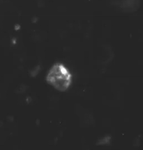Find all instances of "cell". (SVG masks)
<instances>
[{
    "mask_svg": "<svg viewBox=\"0 0 143 150\" xmlns=\"http://www.w3.org/2000/svg\"><path fill=\"white\" fill-rule=\"evenodd\" d=\"M47 82L55 89L66 91L72 83V75L63 65L57 63L51 67L47 75Z\"/></svg>",
    "mask_w": 143,
    "mask_h": 150,
    "instance_id": "obj_1",
    "label": "cell"
}]
</instances>
